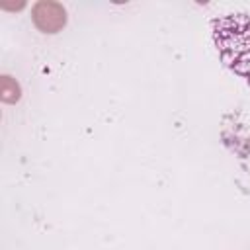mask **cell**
Returning <instances> with one entry per match:
<instances>
[{
	"label": "cell",
	"instance_id": "6da1fadb",
	"mask_svg": "<svg viewBox=\"0 0 250 250\" xmlns=\"http://www.w3.org/2000/svg\"><path fill=\"white\" fill-rule=\"evenodd\" d=\"M211 37L223 64L250 86V16L227 14L213 18Z\"/></svg>",
	"mask_w": 250,
	"mask_h": 250
},
{
	"label": "cell",
	"instance_id": "7a4b0ae2",
	"mask_svg": "<svg viewBox=\"0 0 250 250\" xmlns=\"http://www.w3.org/2000/svg\"><path fill=\"white\" fill-rule=\"evenodd\" d=\"M31 20L43 33H57L66 25V10L53 0H39L31 8Z\"/></svg>",
	"mask_w": 250,
	"mask_h": 250
},
{
	"label": "cell",
	"instance_id": "3957f363",
	"mask_svg": "<svg viewBox=\"0 0 250 250\" xmlns=\"http://www.w3.org/2000/svg\"><path fill=\"white\" fill-rule=\"evenodd\" d=\"M20 98H21V88H20V84H18L12 76L4 74V76L0 78V100H2L4 104H16Z\"/></svg>",
	"mask_w": 250,
	"mask_h": 250
}]
</instances>
